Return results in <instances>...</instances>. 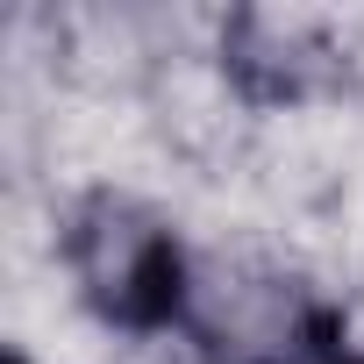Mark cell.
<instances>
[{
  "mask_svg": "<svg viewBox=\"0 0 364 364\" xmlns=\"http://www.w3.org/2000/svg\"><path fill=\"white\" fill-rule=\"evenodd\" d=\"M336 364H364V357H336Z\"/></svg>",
  "mask_w": 364,
  "mask_h": 364,
  "instance_id": "cell-2",
  "label": "cell"
},
{
  "mask_svg": "<svg viewBox=\"0 0 364 364\" xmlns=\"http://www.w3.org/2000/svg\"><path fill=\"white\" fill-rule=\"evenodd\" d=\"M65 257L86 286V300L114 321V328H171V321H186L193 314V279H186V257H178L171 229L136 215L129 200H93L72 236H65Z\"/></svg>",
  "mask_w": 364,
  "mask_h": 364,
  "instance_id": "cell-1",
  "label": "cell"
}]
</instances>
